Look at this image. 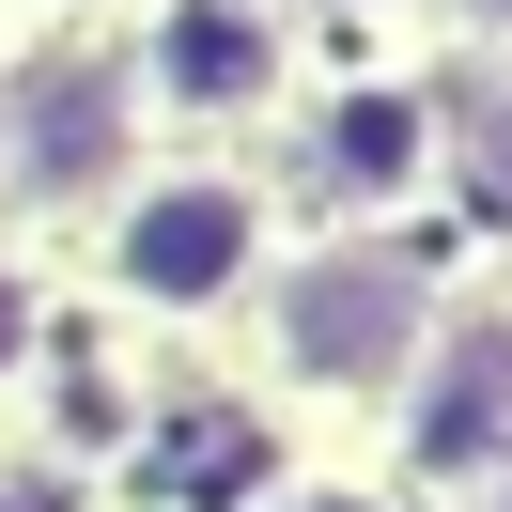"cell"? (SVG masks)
<instances>
[{
	"instance_id": "obj_1",
	"label": "cell",
	"mask_w": 512,
	"mask_h": 512,
	"mask_svg": "<svg viewBox=\"0 0 512 512\" xmlns=\"http://www.w3.org/2000/svg\"><path fill=\"white\" fill-rule=\"evenodd\" d=\"M264 249V202L233 187V171H187V187H140L125 233H109V280L140 295V311H218L233 280H249Z\"/></svg>"
},
{
	"instance_id": "obj_2",
	"label": "cell",
	"mask_w": 512,
	"mask_h": 512,
	"mask_svg": "<svg viewBox=\"0 0 512 512\" xmlns=\"http://www.w3.org/2000/svg\"><path fill=\"white\" fill-rule=\"evenodd\" d=\"M280 342H295V373H311V388H388L419 342H435V311H419L404 264L342 249V264H311V280H295V326H280Z\"/></svg>"
},
{
	"instance_id": "obj_3",
	"label": "cell",
	"mask_w": 512,
	"mask_h": 512,
	"mask_svg": "<svg viewBox=\"0 0 512 512\" xmlns=\"http://www.w3.org/2000/svg\"><path fill=\"white\" fill-rule=\"evenodd\" d=\"M156 94L171 109H264L280 94V16H264V0H171L156 16Z\"/></svg>"
},
{
	"instance_id": "obj_4",
	"label": "cell",
	"mask_w": 512,
	"mask_h": 512,
	"mask_svg": "<svg viewBox=\"0 0 512 512\" xmlns=\"http://www.w3.org/2000/svg\"><path fill=\"white\" fill-rule=\"evenodd\" d=\"M419 466L435 481L512 466V342H450L435 357V388H419Z\"/></svg>"
},
{
	"instance_id": "obj_5",
	"label": "cell",
	"mask_w": 512,
	"mask_h": 512,
	"mask_svg": "<svg viewBox=\"0 0 512 512\" xmlns=\"http://www.w3.org/2000/svg\"><path fill=\"white\" fill-rule=\"evenodd\" d=\"M404 171H419V109H404V94H373V109H342V187H357V202H388V187H404Z\"/></svg>"
},
{
	"instance_id": "obj_6",
	"label": "cell",
	"mask_w": 512,
	"mask_h": 512,
	"mask_svg": "<svg viewBox=\"0 0 512 512\" xmlns=\"http://www.w3.org/2000/svg\"><path fill=\"white\" fill-rule=\"evenodd\" d=\"M32 156L47 171H109V78H78V94L47 78V94H32Z\"/></svg>"
},
{
	"instance_id": "obj_7",
	"label": "cell",
	"mask_w": 512,
	"mask_h": 512,
	"mask_svg": "<svg viewBox=\"0 0 512 512\" xmlns=\"http://www.w3.org/2000/svg\"><path fill=\"white\" fill-rule=\"evenodd\" d=\"M16 373H32V295L0 280V388H16Z\"/></svg>"
},
{
	"instance_id": "obj_8",
	"label": "cell",
	"mask_w": 512,
	"mask_h": 512,
	"mask_svg": "<svg viewBox=\"0 0 512 512\" xmlns=\"http://www.w3.org/2000/svg\"><path fill=\"white\" fill-rule=\"evenodd\" d=\"M481 187L512 202V94H497V125H481Z\"/></svg>"
},
{
	"instance_id": "obj_9",
	"label": "cell",
	"mask_w": 512,
	"mask_h": 512,
	"mask_svg": "<svg viewBox=\"0 0 512 512\" xmlns=\"http://www.w3.org/2000/svg\"><path fill=\"white\" fill-rule=\"evenodd\" d=\"M0 512H78V497H63V481H0Z\"/></svg>"
},
{
	"instance_id": "obj_10",
	"label": "cell",
	"mask_w": 512,
	"mask_h": 512,
	"mask_svg": "<svg viewBox=\"0 0 512 512\" xmlns=\"http://www.w3.org/2000/svg\"><path fill=\"white\" fill-rule=\"evenodd\" d=\"M450 16H466V32H512V0H450Z\"/></svg>"
},
{
	"instance_id": "obj_11",
	"label": "cell",
	"mask_w": 512,
	"mask_h": 512,
	"mask_svg": "<svg viewBox=\"0 0 512 512\" xmlns=\"http://www.w3.org/2000/svg\"><path fill=\"white\" fill-rule=\"evenodd\" d=\"M295 512H373V497H295Z\"/></svg>"
}]
</instances>
